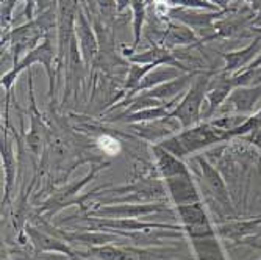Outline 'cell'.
Returning <instances> with one entry per match:
<instances>
[{"label": "cell", "mask_w": 261, "mask_h": 260, "mask_svg": "<svg viewBox=\"0 0 261 260\" xmlns=\"http://www.w3.org/2000/svg\"><path fill=\"white\" fill-rule=\"evenodd\" d=\"M233 135L228 130H222L216 126H213L210 121L199 123L189 129H183L181 132L163 139L158 143L163 149L174 154L178 158H183L189 154H194L200 149L213 146L216 143L231 139Z\"/></svg>", "instance_id": "6da1fadb"}, {"label": "cell", "mask_w": 261, "mask_h": 260, "mask_svg": "<svg viewBox=\"0 0 261 260\" xmlns=\"http://www.w3.org/2000/svg\"><path fill=\"white\" fill-rule=\"evenodd\" d=\"M213 74L215 73H211V70L197 73L196 77L193 79L191 86L188 88V91L183 94L181 101L172 111V116L180 121L183 129H189L200 123L203 104L206 99V89Z\"/></svg>", "instance_id": "7a4b0ae2"}, {"label": "cell", "mask_w": 261, "mask_h": 260, "mask_svg": "<svg viewBox=\"0 0 261 260\" xmlns=\"http://www.w3.org/2000/svg\"><path fill=\"white\" fill-rule=\"evenodd\" d=\"M261 101V83L252 86H234L227 101L218 110L221 114H243L252 116L256 113Z\"/></svg>", "instance_id": "3957f363"}, {"label": "cell", "mask_w": 261, "mask_h": 260, "mask_svg": "<svg viewBox=\"0 0 261 260\" xmlns=\"http://www.w3.org/2000/svg\"><path fill=\"white\" fill-rule=\"evenodd\" d=\"M177 210H178V215L181 218V223L185 226L186 233L189 235V239H202V237L216 235V230L213 229L211 221L206 215L202 202L191 204V205H181V207H177Z\"/></svg>", "instance_id": "277c9868"}, {"label": "cell", "mask_w": 261, "mask_h": 260, "mask_svg": "<svg viewBox=\"0 0 261 260\" xmlns=\"http://www.w3.org/2000/svg\"><path fill=\"white\" fill-rule=\"evenodd\" d=\"M233 88H234V83H233L231 74L225 73V70L213 74L208 89H206V99L203 104L202 117H211L215 114L221 108V105L227 101Z\"/></svg>", "instance_id": "5b68a950"}, {"label": "cell", "mask_w": 261, "mask_h": 260, "mask_svg": "<svg viewBox=\"0 0 261 260\" xmlns=\"http://www.w3.org/2000/svg\"><path fill=\"white\" fill-rule=\"evenodd\" d=\"M52 58H54V51H52V44L49 39H45L44 42L38 44L33 51H30L25 57H23L19 64L13 66V69L10 73H7L5 76H2V85L5 86L7 92H10L11 89V85L14 83L16 77L22 73L23 69L30 67L32 64L35 63H42L47 69V73H49L50 79H52V70H50V64H52Z\"/></svg>", "instance_id": "8992f818"}, {"label": "cell", "mask_w": 261, "mask_h": 260, "mask_svg": "<svg viewBox=\"0 0 261 260\" xmlns=\"http://www.w3.org/2000/svg\"><path fill=\"white\" fill-rule=\"evenodd\" d=\"M227 13V10L221 11H211V13H200L197 10H189V8H172L169 16L180 22L185 23L189 29L194 32L200 30H215V23Z\"/></svg>", "instance_id": "52a82bcc"}, {"label": "cell", "mask_w": 261, "mask_h": 260, "mask_svg": "<svg viewBox=\"0 0 261 260\" xmlns=\"http://www.w3.org/2000/svg\"><path fill=\"white\" fill-rule=\"evenodd\" d=\"M166 183H168V190H169L172 201L175 202L177 207L200 202V195L191 179L189 171L168 177L166 179Z\"/></svg>", "instance_id": "ba28073f"}, {"label": "cell", "mask_w": 261, "mask_h": 260, "mask_svg": "<svg viewBox=\"0 0 261 260\" xmlns=\"http://www.w3.org/2000/svg\"><path fill=\"white\" fill-rule=\"evenodd\" d=\"M261 52V35H258L249 45H246L244 49L240 51H233V52H227L222 55L225 64L222 67V70L225 73L236 76L246 70L258 57V54Z\"/></svg>", "instance_id": "9c48e42d"}, {"label": "cell", "mask_w": 261, "mask_h": 260, "mask_svg": "<svg viewBox=\"0 0 261 260\" xmlns=\"http://www.w3.org/2000/svg\"><path fill=\"white\" fill-rule=\"evenodd\" d=\"M178 129H183L180 121L174 116L163 117V120L156 121H147V123H138L133 124V130L149 141H163L166 138H169V135L178 132Z\"/></svg>", "instance_id": "30bf717a"}, {"label": "cell", "mask_w": 261, "mask_h": 260, "mask_svg": "<svg viewBox=\"0 0 261 260\" xmlns=\"http://www.w3.org/2000/svg\"><path fill=\"white\" fill-rule=\"evenodd\" d=\"M197 70H193V73H185L183 76L174 79V80H169V82H164L152 89H147L144 92V96L147 98H152V99H156V101H168V102H172V101H177L174 99L175 96H178V94H181L185 89H188L189 86H191L193 83V79L196 77Z\"/></svg>", "instance_id": "8fae6325"}, {"label": "cell", "mask_w": 261, "mask_h": 260, "mask_svg": "<svg viewBox=\"0 0 261 260\" xmlns=\"http://www.w3.org/2000/svg\"><path fill=\"white\" fill-rule=\"evenodd\" d=\"M191 73H193V70H191ZM180 76H183V74H181V69H178V67H174V66H166V67L156 66L155 69L149 70V73L144 77H142V80L139 82V85L133 91H130L127 94V99L125 101L132 99L135 94H138L139 91L152 89V88H155V86H158V85H161L164 82L174 80V79H177Z\"/></svg>", "instance_id": "7c38bea8"}, {"label": "cell", "mask_w": 261, "mask_h": 260, "mask_svg": "<svg viewBox=\"0 0 261 260\" xmlns=\"http://www.w3.org/2000/svg\"><path fill=\"white\" fill-rule=\"evenodd\" d=\"M191 245L197 260H228L216 235L202 237V239H191Z\"/></svg>", "instance_id": "4fadbf2b"}, {"label": "cell", "mask_w": 261, "mask_h": 260, "mask_svg": "<svg viewBox=\"0 0 261 260\" xmlns=\"http://www.w3.org/2000/svg\"><path fill=\"white\" fill-rule=\"evenodd\" d=\"M163 44L166 49H171L175 45H185V44H191L197 42V36L193 29H189L185 23L180 22H171L168 26V30L164 32L163 36Z\"/></svg>", "instance_id": "5bb4252c"}, {"label": "cell", "mask_w": 261, "mask_h": 260, "mask_svg": "<svg viewBox=\"0 0 261 260\" xmlns=\"http://www.w3.org/2000/svg\"><path fill=\"white\" fill-rule=\"evenodd\" d=\"M77 36H79V41H80L83 57H85L86 63H89L94 57H96L99 44H97V39H96V36H94V33H92V30L89 27V23L86 22V17L83 16V13H79Z\"/></svg>", "instance_id": "9a60e30c"}, {"label": "cell", "mask_w": 261, "mask_h": 260, "mask_svg": "<svg viewBox=\"0 0 261 260\" xmlns=\"http://www.w3.org/2000/svg\"><path fill=\"white\" fill-rule=\"evenodd\" d=\"M199 164H200V170H202V174L203 177L206 179L208 185L213 192H215V196L218 198V201H221L222 204H228V193H227V188H225V183L224 180L221 179L219 173L211 167V164L203 160V158H199L197 160Z\"/></svg>", "instance_id": "2e32d148"}, {"label": "cell", "mask_w": 261, "mask_h": 260, "mask_svg": "<svg viewBox=\"0 0 261 260\" xmlns=\"http://www.w3.org/2000/svg\"><path fill=\"white\" fill-rule=\"evenodd\" d=\"M146 2L147 0H132V8H133V33H135V41L128 54L125 55H133V52L136 51V47L139 45L141 41V29L142 23H144V17H146Z\"/></svg>", "instance_id": "e0dca14e"}, {"label": "cell", "mask_w": 261, "mask_h": 260, "mask_svg": "<svg viewBox=\"0 0 261 260\" xmlns=\"http://www.w3.org/2000/svg\"><path fill=\"white\" fill-rule=\"evenodd\" d=\"M156 64H132L128 67V76H127V82H125V89L128 91H133L139 82L142 80V77H144L149 70L155 69Z\"/></svg>", "instance_id": "ac0fdd59"}, {"label": "cell", "mask_w": 261, "mask_h": 260, "mask_svg": "<svg viewBox=\"0 0 261 260\" xmlns=\"http://www.w3.org/2000/svg\"><path fill=\"white\" fill-rule=\"evenodd\" d=\"M171 8H189V10H210L221 11L216 5H213L208 0H164Z\"/></svg>", "instance_id": "d6986e66"}, {"label": "cell", "mask_w": 261, "mask_h": 260, "mask_svg": "<svg viewBox=\"0 0 261 260\" xmlns=\"http://www.w3.org/2000/svg\"><path fill=\"white\" fill-rule=\"evenodd\" d=\"M92 252L96 254V257H99L100 260H135V257L130 252L122 251L119 248H113V246L94 248Z\"/></svg>", "instance_id": "ffe728a7"}, {"label": "cell", "mask_w": 261, "mask_h": 260, "mask_svg": "<svg viewBox=\"0 0 261 260\" xmlns=\"http://www.w3.org/2000/svg\"><path fill=\"white\" fill-rule=\"evenodd\" d=\"M234 86H252L261 83V66L255 69H246L243 73L233 76Z\"/></svg>", "instance_id": "44dd1931"}, {"label": "cell", "mask_w": 261, "mask_h": 260, "mask_svg": "<svg viewBox=\"0 0 261 260\" xmlns=\"http://www.w3.org/2000/svg\"><path fill=\"white\" fill-rule=\"evenodd\" d=\"M208 2H211L213 5H216L219 10H228L230 5H233L234 2H238V0H208Z\"/></svg>", "instance_id": "7402d4cb"}, {"label": "cell", "mask_w": 261, "mask_h": 260, "mask_svg": "<svg viewBox=\"0 0 261 260\" xmlns=\"http://www.w3.org/2000/svg\"><path fill=\"white\" fill-rule=\"evenodd\" d=\"M249 143H252V145H255L258 149H261V129L258 130V132H255L253 135H250V136H247L246 138Z\"/></svg>", "instance_id": "603a6c76"}, {"label": "cell", "mask_w": 261, "mask_h": 260, "mask_svg": "<svg viewBox=\"0 0 261 260\" xmlns=\"http://www.w3.org/2000/svg\"><path fill=\"white\" fill-rule=\"evenodd\" d=\"M128 5H132V0H116V7H117V13H122Z\"/></svg>", "instance_id": "cb8c5ba5"}, {"label": "cell", "mask_w": 261, "mask_h": 260, "mask_svg": "<svg viewBox=\"0 0 261 260\" xmlns=\"http://www.w3.org/2000/svg\"><path fill=\"white\" fill-rule=\"evenodd\" d=\"M259 66H261V52L258 54V57L255 58V61H253L247 69H255V67H259Z\"/></svg>", "instance_id": "d4e9b609"}, {"label": "cell", "mask_w": 261, "mask_h": 260, "mask_svg": "<svg viewBox=\"0 0 261 260\" xmlns=\"http://www.w3.org/2000/svg\"><path fill=\"white\" fill-rule=\"evenodd\" d=\"M250 30H252V32H255V33H258V35H261V27H256V26H250Z\"/></svg>", "instance_id": "484cf974"}]
</instances>
